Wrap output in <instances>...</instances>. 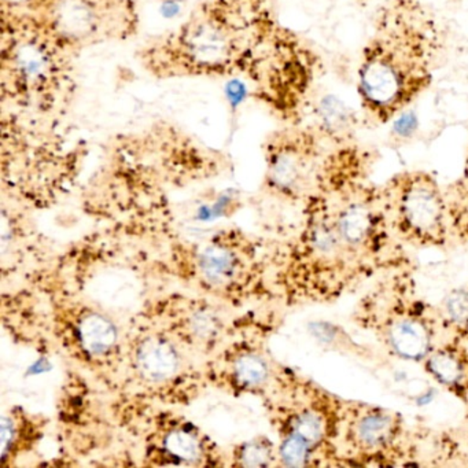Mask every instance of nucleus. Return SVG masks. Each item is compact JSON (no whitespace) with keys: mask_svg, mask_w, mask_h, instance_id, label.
<instances>
[{"mask_svg":"<svg viewBox=\"0 0 468 468\" xmlns=\"http://www.w3.org/2000/svg\"><path fill=\"white\" fill-rule=\"evenodd\" d=\"M442 46V29L424 0H386L358 62L364 122L383 127L407 112L431 87Z\"/></svg>","mask_w":468,"mask_h":468,"instance_id":"nucleus-1","label":"nucleus"},{"mask_svg":"<svg viewBox=\"0 0 468 468\" xmlns=\"http://www.w3.org/2000/svg\"><path fill=\"white\" fill-rule=\"evenodd\" d=\"M383 209L408 242L440 246L446 239L448 202L437 180L426 172H404L380 191Z\"/></svg>","mask_w":468,"mask_h":468,"instance_id":"nucleus-2","label":"nucleus"},{"mask_svg":"<svg viewBox=\"0 0 468 468\" xmlns=\"http://www.w3.org/2000/svg\"><path fill=\"white\" fill-rule=\"evenodd\" d=\"M434 319L420 301L397 303L390 311L382 335L391 352L404 360H423L435 349Z\"/></svg>","mask_w":468,"mask_h":468,"instance_id":"nucleus-4","label":"nucleus"},{"mask_svg":"<svg viewBox=\"0 0 468 468\" xmlns=\"http://www.w3.org/2000/svg\"><path fill=\"white\" fill-rule=\"evenodd\" d=\"M92 10L80 0L64 2L59 9V24L72 35H87L92 28Z\"/></svg>","mask_w":468,"mask_h":468,"instance_id":"nucleus-18","label":"nucleus"},{"mask_svg":"<svg viewBox=\"0 0 468 468\" xmlns=\"http://www.w3.org/2000/svg\"><path fill=\"white\" fill-rule=\"evenodd\" d=\"M446 197H448V201H446L448 202V210L451 213L449 218H452V223L454 224L457 221L459 227H462L465 218H468V152L463 176L454 185L453 191Z\"/></svg>","mask_w":468,"mask_h":468,"instance_id":"nucleus-19","label":"nucleus"},{"mask_svg":"<svg viewBox=\"0 0 468 468\" xmlns=\"http://www.w3.org/2000/svg\"><path fill=\"white\" fill-rule=\"evenodd\" d=\"M416 125H418V122H416L415 116L407 111L394 120L393 130L396 135L405 138V136H410L415 133Z\"/></svg>","mask_w":468,"mask_h":468,"instance_id":"nucleus-21","label":"nucleus"},{"mask_svg":"<svg viewBox=\"0 0 468 468\" xmlns=\"http://www.w3.org/2000/svg\"><path fill=\"white\" fill-rule=\"evenodd\" d=\"M453 2H460V0H453Z\"/></svg>","mask_w":468,"mask_h":468,"instance_id":"nucleus-22","label":"nucleus"},{"mask_svg":"<svg viewBox=\"0 0 468 468\" xmlns=\"http://www.w3.org/2000/svg\"><path fill=\"white\" fill-rule=\"evenodd\" d=\"M131 363L139 379L147 385L161 386L180 377L185 358L174 339L155 334L136 342Z\"/></svg>","mask_w":468,"mask_h":468,"instance_id":"nucleus-7","label":"nucleus"},{"mask_svg":"<svg viewBox=\"0 0 468 468\" xmlns=\"http://www.w3.org/2000/svg\"><path fill=\"white\" fill-rule=\"evenodd\" d=\"M182 324V335L191 344L205 346L220 336V317L209 306L194 305L183 319Z\"/></svg>","mask_w":468,"mask_h":468,"instance_id":"nucleus-15","label":"nucleus"},{"mask_svg":"<svg viewBox=\"0 0 468 468\" xmlns=\"http://www.w3.org/2000/svg\"><path fill=\"white\" fill-rule=\"evenodd\" d=\"M149 448L154 449L155 459L163 460L161 464H210L207 438L187 421L175 419L163 424Z\"/></svg>","mask_w":468,"mask_h":468,"instance_id":"nucleus-8","label":"nucleus"},{"mask_svg":"<svg viewBox=\"0 0 468 468\" xmlns=\"http://www.w3.org/2000/svg\"><path fill=\"white\" fill-rule=\"evenodd\" d=\"M194 271L198 281L209 289H231L242 281L246 270L245 253L231 238H212L194 254Z\"/></svg>","mask_w":468,"mask_h":468,"instance_id":"nucleus-6","label":"nucleus"},{"mask_svg":"<svg viewBox=\"0 0 468 468\" xmlns=\"http://www.w3.org/2000/svg\"><path fill=\"white\" fill-rule=\"evenodd\" d=\"M446 314L454 325L464 327L468 324V294L454 292L446 303Z\"/></svg>","mask_w":468,"mask_h":468,"instance_id":"nucleus-20","label":"nucleus"},{"mask_svg":"<svg viewBox=\"0 0 468 468\" xmlns=\"http://www.w3.org/2000/svg\"><path fill=\"white\" fill-rule=\"evenodd\" d=\"M188 57L199 68H212L223 64L229 57V48L226 35L220 28L210 24H199L188 32L186 40Z\"/></svg>","mask_w":468,"mask_h":468,"instance_id":"nucleus-14","label":"nucleus"},{"mask_svg":"<svg viewBox=\"0 0 468 468\" xmlns=\"http://www.w3.org/2000/svg\"><path fill=\"white\" fill-rule=\"evenodd\" d=\"M65 336L79 357L105 364L120 350V330L111 316L90 306L72 309L67 316Z\"/></svg>","mask_w":468,"mask_h":468,"instance_id":"nucleus-5","label":"nucleus"},{"mask_svg":"<svg viewBox=\"0 0 468 468\" xmlns=\"http://www.w3.org/2000/svg\"><path fill=\"white\" fill-rule=\"evenodd\" d=\"M328 141L316 127L295 128L278 139L268 163V180L278 193L298 197L319 183L325 160L323 142Z\"/></svg>","mask_w":468,"mask_h":468,"instance_id":"nucleus-3","label":"nucleus"},{"mask_svg":"<svg viewBox=\"0 0 468 468\" xmlns=\"http://www.w3.org/2000/svg\"><path fill=\"white\" fill-rule=\"evenodd\" d=\"M427 371L437 382L452 390H467V352L456 345H443L432 350L426 358Z\"/></svg>","mask_w":468,"mask_h":468,"instance_id":"nucleus-12","label":"nucleus"},{"mask_svg":"<svg viewBox=\"0 0 468 468\" xmlns=\"http://www.w3.org/2000/svg\"><path fill=\"white\" fill-rule=\"evenodd\" d=\"M338 419L330 415L324 402H308L287 410L281 421V435H292L305 442L316 453L320 446L336 434Z\"/></svg>","mask_w":468,"mask_h":468,"instance_id":"nucleus-9","label":"nucleus"},{"mask_svg":"<svg viewBox=\"0 0 468 468\" xmlns=\"http://www.w3.org/2000/svg\"><path fill=\"white\" fill-rule=\"evenodd\" d=\"M275 457L278 454L272 443L267 438L259 437L238 446L234 459L238 465L243 467H265L272 464Z\"/></svg>","mask_w":468,"mask_h":468,"instance_id":"nucleus-17","label":"nucleus"},{"mask_svg":"<svg viewBox=\"0 0 468 468\" xmlns=\"http://www.w3.org/2000/svg\"><path fill=\"white\" fill-rule=\"evenodd\" d=\"M399 430L396 415L371 408L353 416L346 427V440L361 451H378L390 446Z\"/></svg>","mask_w":468,"mask_h":468,"instance_id":"nucleus-10","label":"nucleus"},{"mask_svg":"<svg viewBox=\"0 0 468 468\" xmlns=\"http://www.w3.org/2000/svg\"><path fill=\"white\" fill-rule=\"evenodd\" d=\"M316 128L334 144L352 141L355 128L357 127V116L355 111L344 101L334 95L322 98L316 106Z\"/></svg>","mask_w":468,"mask_h":468,"instance_id":"nucleus-13","label":"nucleus"},{"mask_svg":"<svg viewBox=\"0 0 468 468\" xmlns=\"http://www.w3.org/2000/svg\"><path fill=\"white\" fill-rule=\"evenodd\" d=\"M15 67L18 75L32 83L34 80L45 79L50 72V57L42 46L27 43L26 46H16Z\"/></svg>","mask_w":468,"mask_h":468,"instance_id":"nucleus-16","label":"nucleus"},{"mask_svg":"<svg viewBox=\"0 0 468 468\" xmlns=\"http://www.w3.org/2000/svg\"><path fill=\"white\" fill-rule=\"evenodd\" d=\"M224 374L231 388L243 393L265 390L273 377L268 358L253 347H242L232 352Z\"/></svg>","mask_w":468,"mask_h":468,"instance_id":"nucleus-11","label":"nucleus"}]
</instances>
